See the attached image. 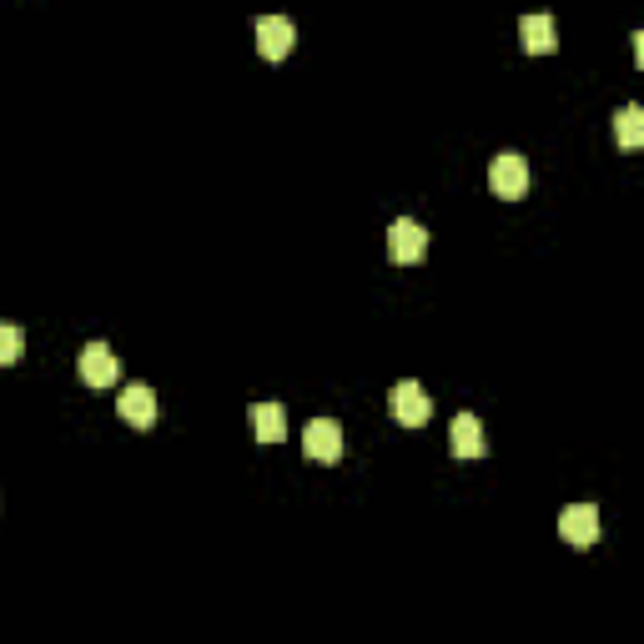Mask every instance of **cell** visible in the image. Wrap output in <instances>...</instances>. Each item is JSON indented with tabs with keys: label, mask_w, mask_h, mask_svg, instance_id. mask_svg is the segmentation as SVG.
Listing matches in <instances>:
<instances>
[{
	"label": "cell",
	"mask_w": 644,
	"mask_h": 644,
	"mask_svg": "<svg viewBox=\"0 0 644 644\" xmlns=\"http://www.w3.org/2000/svg\"><path fill=\"white\" fill-rule=\"evenodd\" d=\"M423 252H428V232H423L418 222L398 217V222L388 227V257H393V263H423Z\"/></svg>",
	"instance_id": "cell-5"
},
{
	"label": "cell",
	"mask_w": 644,
	"mask_h": 644,
	"mask_svg": "<svg viewBox=\"0 0 644 644\" xmlns=\"http://www.w3.org/2000/svg\"><path fill=\"white\" fill-rule=\"evenodd\" d=\"M484 423L474 418V413H459V418H453V453H459V459H484Z\"/></svg>",
	"instance_id": "cell-10"
},
{
	"label": "cell",
	"mask_w": 644,
	"mask_h": 644,
	"mask_svg": "<svg viewBox=\"0 0 644 644\" xmlns=\"http://www.w3.org/2000/svg\"><path fill=\"white\" fill-rule=\"evenodd\" d=\"M519 40H524V51L549 56L554 46H559V36H554V15H524V21H519Z\"/></svg>",
	"instance_id": "cell-9"
},
{
	"label": "cell",
	"mask_w": 644,
	"mask_h": 644,
	"mask_svg": "<svg viewBox=\"0 0 644 644\" xmlns=\"http://www.w3.org/2000/svg\"><path fill=\"white\" fill-rule=\"evenodd\" d=\"M252 428H257V443H282V434H288V413H282V403L252 408Z\"/></svg>",
	"instance_id": "cell-11"
},
{
	"label": "cell",
	"mask_w": 644,
	"mask_h": 644,
	"mask_svg": "<svg viewBox=\"0 0 644 644\" xmlns=\"http://www.w3.org/2000/svg\"><path fill=\"white\" fill-rule=\"evenodd\" d=\"M559 534H564V544H574V549H590V544L599 539V509H594V503H569V509L559 513Z\"/></svg>",
	"instance_id": "cell-3"
},
{
	"label": "cell",
	"mask_w": 644,
	"mask_h": 644,
	"mask_svg": "<svg viewBox=\"0 0 644 644\" xmlns=\"http://www.w3.org/2000/svg\"><path fill=\"white\" fill-rule=\"evenodd\" d=\"M121 418L132 423V428H151V423H157V393H151L146 382H132V388L121 393Z\"/></svg>",
	"instance_id": "cell-8"
},
{
	"label": "cell",
	"mask_w": 644,
	"mask_h": 644,
	"mask_svg": "<svg viewBox=\"0 0 644 644\" xmlns=\"http://www.w3.org/2000/svg\"><path fill=\"white\" fill-rule=\"evenodd\" d=\"M21 348H26V332L11 328V323H0V368H5V363H15V357H21Z\"/></svg>",
	"instance_id": "cell-13"
},
{
	"label": "cell",
	"mask_w": 644,
	"mask_h": 644,
	"mask_svg": "<svg viewBox=\"0 0 644 644\" xmlns=\"http://www.w3.org/2000/svg\"><path fill=\"white\" fill-rule=\"evenodd\" d=\"M615 132H619V146H624V151H634V146L644 142V106H619Z\"/></svg>",
	"instance_id": "cell-12"
},
{
	"label": "cell",
	"mask_w": 644,
	"mask_h": 644,
	"mask_svg": "<svg viewBox=\"0 0 644 644\" xmlns=\"http://www.w3.org/2000/svg\"><path fill=\"white\" fill-rule=\"evenodd\" d=\"M488 186H494L503 202H519L528 192V161L519 157V151H503V157L488 167Z\"/></svg>",
	"instance_id": "cell-1"
},
{
	"label": "cell",
	"mask_w": 644,
	"mask_h": 644,
	"mask_svg": "<svg viewBox=\"0 0 644 644\" xmlns=\"http://www.w3.org/2000/svg\"><path fill=\"white\" fill-rule=\"evenodd\" d=\"M117 373H121V363L106 342H86V348H81V382H86V388H111Z\"/></svg>",
	"instance_id": "cell-4"
},
{
	"label": "cell",
	"mask_w": 644,
	"mask_h": 644,
	"mask_svg": "<svg viewBox=\"0 0 644 644\" xmlns=\"http://www.w3.org/2000/svg\"><path fill=\"white\" fill-rule=\"evenodd\" d=\"M388 408H393V418L403 428H423V423L434 418V403H428V393H423L418 382H398L393 393H388Z\"/></svg>",
	"instance_id": "cell-2"
},
{
	"label": "cell",
	"mask_w": 644,
	"mask_h": 644,
	"mask_svg": "<svg viewBox=\"0 0 644 644\" xmlns=\"http://www.w3.org/2000/svg\"><path fill=\"white\" fill-rule=\"evenodd\" d=\"M292 40H297V31H292L288 15H263V21H257V51H263L267 61H282V56L292 51Z\"/></svg>",
	"instance_id": "cell-7"
},
{
	"label": "cell",
	"mask_w": 644,
	"mask_h": 644,
	"mask_svg": "<svg viewBox=\"0 0 644 644\" xmlns=\"http://www.w3.org/2000/svg\"><path fill=\"white\" fill-rule=\"evenodd\" d=\"M303 453L317 463H338L342 459V428L332 418H313L303 434Z\"/></svg>",
	"instance_id": "cell-6"
}]
</instances>
